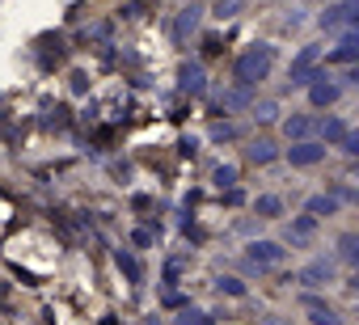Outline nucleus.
Returning a JSON list of instances; mask_svg holds the SVG:
<instances>
[{
    "label": "nucleus",
    "instance_id": "f257e3e1",
    "mask_svg": "<svg viewBox=\"0 0 359 325\" xmlns=\"http://www.w3.org/2000/svg\"><path fill=\"white\" fill-rule=\"evenodd\" d=\"M275 68V47L271 43H250L237 60H233V85L241 89H258Z\"/></svg>",
    "mask_w": 359,
    "mask_h": 325
},
{
    "label": "nucleus",
    "instance_id": "f03ea898",
    "mask_svg": "<svg viewBox=\"0 0 359 325\" xmlns=\"http://www.w3.org/2000/svg\"><path fill=\"white\" fill-rule=\"evenodd\" d=\"M283 262H287V245H283V241L262 237V241H250V245H245V270H250V275H271V270H279Z\"/></svg>",
    "mask_w": 359,
    "mask_h": 325
},
{
    "label": "nucleus",
    "instance_id": "7ed1b4c3",
    "mask_svg": "<svg viewBox=\"0 0 359 325\" xmlns=\"http://www.w3.org/2000/svg\"><path fill=\"white\" fill-rule=\"evenodd\" d=\"M317 72H321V47H317V43H304V47L292 55V64H287V85H292V89H309V85L317 81Z\"/></svg>",
    "mask_w": 359,
    "mask_h": 325
},
{
    "label": "nucleus",
    "instance_id": "20e7f679",
    "mask_svg": "<svg viewBox=\"0 0 359 325\" xmlns=\"http://www.w3.org/2000/svg\"><path fill=\"white\" fill-rule=\"evenodd\" d=\"M338 279V258L334 254H317V258H309L300 270H296V283L304 287V291H317V287H325V283H334Z\"/></svg>",
    "mask_w": 359,
    "mask_h": 325
},
{
    "label": "nucleus",
    "instance_id": "39448f33",
    "mask_svg": "<svg viewBox=\"0 0 359 325\" xmlns=\"http://www.w3.org/2000/svg\"><path fill=\"white\" fill-rule=\"evenodd\" d=\"M325 144L321 139H300V144H292V148H283V160L292 170H313V165H321L325 160Z\"/></svg>",
    "mask_w": 359,
    "mask_h": 325
},
{
    "label": "nucleus",
    "instance_id": "423d86ee",
    "mask_svg": "<svg viewBox=\"0 0 359 325\" xmlns=\"http://www.w3.org/2000/svg\"><path fill=\"white\" fill-rule=\"evenodd\" d=\"M342 89H346V85H342L338 76H330V72L321 68V72H317V81L309 85V106H313V110H330V106H334V102L342 97Z\"/></svg>",
    "mask_w": 359,
    "mask_h": 325
},
{
    "label": "nucleus",
    "instance_id": "0eeeda50",
    "mask_svg": "<svg viewBox=\"0 0 359 325\" xmlns=\"http://www.w3.org/2000/svg\"><path fill=\"white\" fill-rule=\"evenodd\" d=\"M300 308L309 312L313 325H342V312H338L330 300H321L317 291H300Z\"/></svg>",
    "mask_w": 359,
    "mask_h": 325
},
{
    "label": "nucleus",
    "instance_id": "6e6552de",
    "mask_svg": "<svg viewBox=\"0 0 359 325\" xmlns=\"http://www.w3.org/2000/svg\"><path fill=\"white\" fill-rule=\"evenodd\" d=\"M317 123H321V118H313V110H296V114H287V118H283V135H287V144L317 139Z\"/></svg>",
    "mask_w": 359,
    "mask_h": 325
},
{
    "label": "nucleus",
    "instance_id": "1a4fd4ad",
    "mask_svg": "<svg viewBox=\"0 0 359 325\" xmlns=\"http://www.w3.org/2000/svg\"><path fill=\"white\" fill-rule=\"evenodd\" d=\"M199 26H203V9H199V5H187L182 13H177V22H173V43H177V47L191 43V39L199 34Z\"/></svg>",
    "mask_w": 359,
    "mask_h": 325
},
{
    "label": "nucleus",
    "instance_id": "9d476101",
    "mask_svg": "<svg viewBox=\"0 0 359 325\" xmlns=\"http://www.w3.org/2000/svg\"><path fill=\"white\" fill-rule=\"evenodd\" d=\"M317 228H321V220H313L309 212H300V216H292V220H287V245H292V249H300V245H309V241L317 237Z\"/></svg>",
    "mask_w": 359,
    "mask_h": 325
},
{
    "label": "nucleus",
    "instance_id": "9b49d317",
    "mask_svg": "<svg viewBox=\"0 0 359 325\" xmlns=\"http://www.w3.org/2000/svg\"><path fill=\"white\" fill-rule=\"evenodd\" d=\"M279 156H283V148L271 135H254L245 144V160H250V165H271V160H279Z\"/></svg>",
    "mask_w": 359,
    "mask_h": 325
},
{
    "label": "nucleus",
    "instance_id": "f8f14e48",
    "mask_svg": "<svg viewBox=\"0 0 359 325\" xmlns=\"http://www.w3.org/2000/svg\"><path fill=\"white\" fill-rule=\"evenodd\" d=\"M177 85H182V93H191V97H203L208 93V72H203V64H182L177 68Z\"/></svg>",
    "mask_w": 359,
    "mask_h": 325
},
{
    "label": "nucleus",
    "instance_id": "ddd939ff",
    "mask_svg": "<svg viewBox=\"0 0 359 325\" xmlns=\"http://www.w3.org/2000/svg\"><path fill=\"white\" fill-rule=\"evenodd\" d=\"M325 60H330V64H346V68L359 64V30H346V34L338 39V47L325 51Z\"/></svg>",
    "mask_w": 359,
    "mask_h": 325
},
{
    "label": "nucleus",
    "instance_id": "4468645a",
    "mask_svg": "<svg viewBox=\"0 0 359 325\" xmlns=\"http://www.w3.org/2000/svg\"><path fill=\"white\" fill-rule=\"evenodd\" d=\"M346 135H351V127H346V118H338V114H325V118L317 123V139H321L325 148H338Z\"/></svg>",
    "mask_w": 359,
    "mask_h": 325
},
{
    "label": "nucleus",
    "instance_id": "2eb2a0df",
    "mask_svg": "<svg viewBox=\"0 0 359 325\" xmlns=\"http://www.w3.org/2000/svg\"><path fill=\"white\" fill-rule=\"evenodd\" d=\"M254 106H258L254 89H241V85L224 89V97H220V114H237V110H254Z\"/></svg>",
    "mask_w": 359,
    "mask_h": 325
},
{
    "label": "nucleus",
    "instance_id": "dca6fc26",
    "mask_svg": "<svg viewBox=\"0 0 359 325\" xmlns=\"http://www.w3.org/2000/svg\"><path fill=\"white\" fill-rule=\"evenodd\" d=\"M304 212H309L313 220H330V216H338V212H342V203H338L330 191H317V195H309V199H304Z\"/></svg>",
    "mask_w": 359,
    "mask_h": 325
},
{
    "label": "nucleus",
    "instance_id": "f3484780",
    "mask_svg": "<svg viewBox=\"0 0 359 325\" xmlns=\"http://www.w3.org/2000/svg\"><path fill=\"white\" fill-rule=\"evenodd\" d=\"M334 258L351 270H359V233H342L338 245H334Z\"/></svg>",
    "mask_w": 359,
    "mask_h": 325
},
{
    "label": "nucleus",
    "instance_id": "a211bd4d",
    "mask_svg": "<svg viewBox=\"0 0 359 325\" xmlns=\"http://www.w3.org/2000/svg\"><path fill=\"white\" fill-rule=\"evenodd\" d=\"M283 212H287V203L279 195H258L254 199V216L258 220H283Z\"/></svg>",
    "mask_w": 359,
    "mask_h": 325
},
{
    "label": "nucleus",
    "instance_id": "6ab92c4d",
    "mask_svg": "<svg viewBox=\"0 0 359 325\" xmlns=\"http://www.w3.org/2000/svg\"><path fill=\"white\" fill-rule=\"evenodd\" d=\"M212 182H216L220 191H233V186H237V165H216V170H212Z\"/></svg>",
    "mask_w": 359,
    "mask_h": 325
},
{
    "label": "nucleus",
    "instance_id": "aec40b11",
    "mask_svg": "<svg viewBox=\"0 0 359 325\" xmlns=\"http://www.w3.org/2000/svg\"><path fill=\"white\" fill-rule=\"evenodd\" d=\"M325 191H330L338 203H351V207H359V191H355V186H346V182H330Z\"/></svg>",
    "mask_w": 359,
    "mask_h": 325
},
{
    "label": "nucleus",
    "instance_id": "412c9836",
    "mask_svg": "<svg viewBox=\"0 0 359 325\" xmlns=\"http://www.w3.org/2000/svg\"><path fill=\"white\" fill-rule=\"evenodd\" d=\"M216 291H220V296H237V300H241V296H245V283H241V279H233V275H220V279H216Z\"/></svg>",
    "mask_w": 359,
    "mask_h": 325
},
{
    "label": "nucleus",
    "instance_id": "4be33fe9",
    "mask_svg": "<svg viewBox=\"0 0 359 325\" xmlns=\"http://www.w3.org/2000/svg\"><path fill=\"white\" fill-rule=\"evenodd\" d=\"M250 114H254V118H258V123L266 127V123H275V118H279V102H258V106H254Z\"/></svg>",
    "mask_w": 359,
    "mask_h": 325
},
{
    "label": "nucleus",
    "instance_id": "5701e85b",
    "mask_svg": "<svg viewBox=\"0 0 359 325\" xmlns=\"http://www.w3.org/2000/svg\"><path fill=\"white\" fill-rule=\"evenodd\" d=\"M237 135H241L237 123H216V127H212V144H229V139H237Z\"/></svg>",
    "mask_w": 359,
    "mask_h": 325
},
{
    "label": "nucleus",
    "instance_id": "b1692460",
    "mask_svg": "<svg viewBox=\"0 0 359 325\" xmlns=\"http://www.w3.org/2000/svg\"><path fill=\"white\" fill-rule=\"evenodd\" d=\"M241 9H245L241 0H216V18H220V22H233Z\"/></svg>",
    "mask_w": 359,
    "mask_h": 325
},
{
    "label": "nucleus",
    "instance_id": "393cba45",
    "mask_svg": "<svg viewBox=\"0 0 359 325\" xmlns=\"http://www.w3.org/2000/svg\"><path fill=\"white\" fill-rule=\"evenodd\" d=\"M338 152H342V156H351V160H359V127H351V135L338 144Z\"/></svg>",
    "mask_w": 359,
    "mask_h": 325
},
{
    "label": "nucleus",
    "instance_id": "a878e982",
    "mask_svg": "<svg viewBox=\"0 0 359 325\" xmlns=\"http://www.w3.org/2000/svg\"><path fill=\"white\" fill-rule=\"evenodd\" d=\"M114 262H118V266H123V270H127V279H131V283H135V279H140V266H135V258H131V254H127V249H118V254H114Z\"/></svg>",
    "mask_w": 359,
    "mask_h": 325
},
{
    "label": "nucleus",
    "instance_id": "bb28decb",
    "mask_svg": "<svg viewBox=\"0 0 359 325\" xmlns=\"http://www.w3.org/2000/svg\"><path fill=\"white\" fill-rule=\"evenodd\" d=\"M177 325H212V317H208V312H199V308H187L182 317H177Z\"/></svg>",
    "mask_w": 359,
    "mask_h": 325
},
{
    "label": "nucleus",
    "instance_id": "cd10ccee",
    "mask_svg": "<svg viewBox=\"0 0 359 325\" xmlns=\"http://www.w3.org/2000/svg\"><path fill=\"white\" fill-rule=\"evenodd\" d=\"M346 9V30H359V0H342Z\"/></svg>",
    "mask_w": 359,
    "mask_h": 325
},
{
    "label": "nucleus",
    "instance_id": "c85d7f7f",
    "mask_svg": "<svg viewBox=\"0 0 359 325\" xmlns=\"http://www.w3.org/2000/svg\"><path fill=\"white\" fill-rule=\"evenodd\" d=\"M258 325H296V321H292V317H283V312H266Z\"/></svg>",
    "mask_w": 359,
    "mask_h": 325
},
{
    "label": "nucleus",
    "instance_id": "c756f323",
    "mask_svg": "<svg viewBox=\"0 0 359 325\" xmlns=\"http://www.w3.org/2000/svg\"><path fill=\"white\" fill-rule=\"evenodd\" d=\"M342 85H351V89H359V64H351V68L342 72Z\"/></svg>",
    "mask_w": 359,
    "mask_h": 325
},
{
    "label": "nucleus",
    "instance_id": "7c9ffc66",
    "mask_svg": "<svg viewBox=\"0 0 359 325\" xmlns=\"http://www.w3.org/2000/svg\"><path fill=\"white\" fill-rule=\"evenodd\" d=\"M346 291H351V296H359V270H355V275L346 279Z\"/></svg>",
    "mask_w": 359,
    "mask_h": 325
},
{
    "label": "nucleus",
    "instance_id": "2f4dec72",
    "mask_svg": "<svg viewBox=\"0 0 359 325\" xmlns=\"http://www.w3.org/2000/svg\"><path fill=\"white\" fill-rule=\"evenodd\" d=\"M313 5H338V0H313Z\"/></svg>",
    "mask_w": 359,
    "mask_h": 325
},
{
    "label": "nucleus",
    "instance_id": "473e14b6",
    "mask_svg": "<svg viewBox=\"0 0 359 325\" xmlns=\"http://www.w3.org/2000/svg\"><path fill=\"white\" fill-rule=\"evenodd\" d=\"M355 174H359V160H355Z\"/></svg>",
    "mask_w": 359,
    "mask_h": 325
},
{
    "label": "nucleus",
    "instance_id": "72a5a7b5",
    "mask_svg": "<svg viewBox=\"0 0 359 325\" xmlns=\"http://www.w3.org/2000/svg\"><path fill=\"white\" fill-rule=\"evenodd\" d=\"M191 5H199V0H191Z\"/></svg>",
    "mask_w": 359,
    "mask_h": 325
}]
</instances>
